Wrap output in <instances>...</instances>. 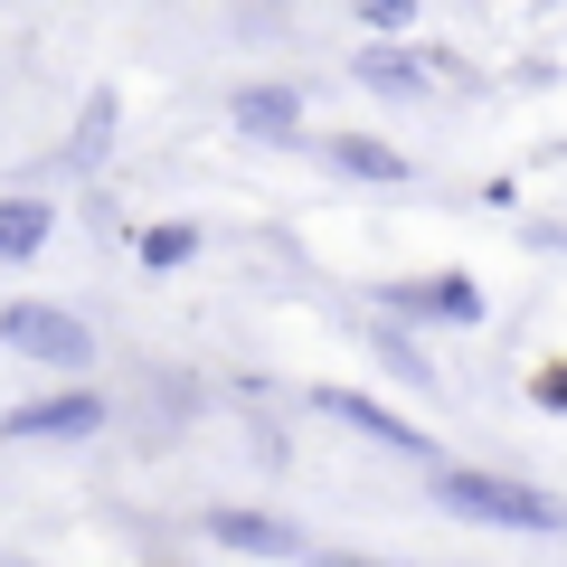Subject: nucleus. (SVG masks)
Segmentation results:
<instances>
[{
    "label": "nucleus",
    "instance_id": "nucleus-1",
    "mask_svg": "<svg viewBox=\"0 0 567 567\" xmlns=\"http://www.w3.org/2000/svg\"><path fill=\"white\" fill-rule=\"evenodd\" d=\"M425 492H435V511L483 520V529H529V539H558L567 529L558 492L520 483V473H492V464H425Z\"/></svg>",
    "mask_w": 567,
    "mask_h": 567
},
{
    "label": "nucleus",
    "instance_id": "nucleus-2",
    "mask_svg": "<svg viewBox=\"0 0 567 567\" xmlns=\"http://www.w3.org/2000/svg\"><path fill=\"white\" fill-rule=\"evenodd\" d=\"M0 350L29 369H58V379H85L95 369V331L66 303H0Z\"/></svg>",
    "mask_w": 567,
    "mask_h": 567
},
{
    "label": "nucleus",
    "instance_id": "nucleus-3",
    "mask_svg": "<svg viewBox=\"0 0 567 567\" xmlns=\"http://www.w3.org/2000/svg\"><path fill=\"white\" fill-rule=\"evenodd\" d=\"M369 303L388 312V322H406V331H473L483 322V284L464 275V265H445V275H398V284H379Z\"/></svg>",
    "mask_w": 567,
    "mask_h": 567
},
{
    "label": "nucleus",
    "instance_id": "nucleus-4",
    "mask_svg": "<svg viewBox=\"0 0 567 567\" xmlns=\"http://www.w3.org/2000/svg\"><path fill=\"white\" fill-rule=\"evenodd\" d=\"M104 416H114V406H104L95 388H48V398H29V406L0 416V445H85V435H104Z\"/></svg>",
    "mask_w": 567,
    "mask_h": 567
},
{
    "label": "nucleus",
    "instance_id": "nucleus-5",
    "mask_svg": "<svg viewBox=\"0 0 567 567\" xmlns=\"http://www.w3.org/2000/svg\"><path fill=\"white\" fill-rule=\"evenodd\" d=\"M312 416L350 425V435H360V445H379V454H406V464H445V454H435V435H425V425H406L398 406L360 398V388H312Z\"/></svg>",
    "mask_w": 567,
    "mask_h": 567
},
{
    "label": "nucleus",
    "instance_id": "nucleus-6",
    "mask_svg": "<svg viewBox=\"0 0 567 567\" xmlns=\"http://www.w3.org/2000/svg\"><path fill=\"white\" fill-rule=\"evenodd\" d=\"M199 529L218 548H237V558H284V567H303L322 539H303V529L284 520V511H256V502H218V511H199Z\"/></svg>",
    "mask_w": 567,
    "mask_h": 567
},
{
    "label": "nucleus",
    "instance_id": "nucleus-7",
    "mask_svg": "<svg viewBox=\"0 0 567 567\" xmlns=\"http://www.w3.org/2000/svg\"><path fill=\"white\" fill-rule=\"evenodd\" d=\"M350 76H360L369 95H388V104H425V95L454 85V58H435V48H360Z\"/></svg>",
    "mask_w": 567,
    "mask_h": 567
},
{
    "label": "nucleus",
    "instance_id": "nucleus-8",
    "mask_svg": "<svg viewBox=\"0 0 567 567\" xmlns=\"http://www.w3.org/2000/svg\"><path fill=\"white\" fill-rule=\"evenodd\" d=\"M227 123L246 142H303V95L293 85H237L227 95Z\"/></svg>",
    "mask_w": 567,
    "mask_h": 567
},
{
    "label": "nucleus",
    "instance_id": "nucleus-9",
    "mask_svg": "<svg viewBox=\"0 0 567 567\" xmlns=\"http://www.w3.org/2000/svg\"><path fill=\"white\" fill-rule=\"evenodd\" d=\"M322 162L341 171V181H406V152H398V142H379V133H331Z\"/></svg>",
    "mask_w": 567,
    "mask_h": 567
},
{
    "label": "nucleus",
    "instance_id": "nucleus-10",
    "mask_svg": "<svg viewBox=\"0 0 567 567\" xmlns=\"http://www.w3.org/2000/svg\"><path fill=\"white\" fill-rule=\"evenodd\" d=\"M48 237H58V208L48 199H0V265L48 256Z\"/></svg>",
    "mask_w": 567,
    "mask_h": 567
},
{
    "label": "nucleus",
    "instance_id": "nucleus-11",
    "mask_svg": "<svg viewBox=\"0 0 567 567\" xmlns=\"http://www.w3.org/2000/svg\"><path fill=\"white\" fill-rule=\"evenodd\" d=\"M114 123H123L114 85H95V95H85V114H76V133H66V171H104V152H114Z\"/></svg>",
    "mask_w": 567,
    "mask_h": 567
},
{
    "label": "nucleus",
    "instance_id": "nucleus-12",
    "mask_svg": "<svg viewBox=\"0 0 567 567\" xmlns=\"http://www.w3.org/2000/svg\"><path fill=\"white\" fill-rule=\"evenodd\" d=\"M133 256L152 265V275H181V265H199V227H189V218H152L133 237Z\"/></svg>",
    "mask_w": 567,
    "mask_h": 567
},
{
    "label": "nucleus",
    "instance_id": "nucleus-13",
    "mask_svg": "<svg viewBox=\"0 0 567 567\" xmlns=\"http://www.w3.org/2000/svg\"><path fill=\"white\" fill-rule=\"evenodd\" d=\"M379 360H388V369H398V379H416V388H425V379H435V360H416V341H406V331H398V322H388V331H379Z\"/></svg>",
    "mask_w": 567,
    "mask_h": 567
},
{
    "label": "nucleus",
    "instance_id": "nucleus-14",
    "mask_svg": "<svg viewBox=\"0 0 567 567\" xmlns=\"http://www.w3.org/2000/svg\"><path fill=\"white\" fill-rule=\"evenodd\" d=\"M416 10H425V0H360V20L379 29V39H398V29H416Z\"/></svg>",
    "mask_w": 567,
    "mask_h": 567
},
{
    "label": "nucleus",
    "instance_id": "nucleus-15",
    "mask_svg": "<svg viewBox=\"0 0 567 567\" xmlns=\"http://www.w3.org/2000/svg\"><path fill=\"white\" fill-rule=\"evenodd\" d=\"M303 567H406V558H379V548H312Z\"/></svg>",
    "mask_w": 567,
    "mask_h": 567
},
{
    "label": "nucleus",
    "instance_id": "nucleus-16",
    "mask_svg": "<svg viewBox=\"0 0 567 567\" xmlns=\"http://www.w3.org/2000/svg\"><path fill=\"white\" fill-rule=\"evenodd\" d=\"M539 406H558V416H567V369H539Z\"/></svg>",
    "mask_w": 567,
    "mask_h": 567
}]
</instances>
